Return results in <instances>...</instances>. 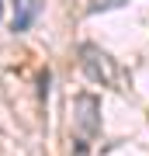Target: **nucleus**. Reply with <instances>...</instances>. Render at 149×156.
<instances>
[{
	"label": "nucleus",
	"mask_w": 149,
	"mask_h": 156,
	"mask_svg": "<svg viewBox=\"0 0 149 156\" xmlns=\"http://www.w3.org/2000/svg\"><path fill=\"white\" fill-rule=\"evenodd\" d=\"M80 66H83V73H87L94 83H101V87H118V83H122L118 62L111 59L101 45H94V42H83V45H80Z\"/></svg>",
	"instance_id": "obj_2"
},
{
	"label": "nucleus",
	"mask_w": 149,
	"mask_h": 156,
	"mask_svg": "<svg viewBox=\"0 0 149 156\" xmlns=\"http://www.w3.org/2000/svg\"><path fill=\"white\" fill-rule=\"evenodd\" d=\"M38 17V0H14V31H28Z\"/></svg>",
	"instance_id": "obj_3"
},
{
	"label": "nucleus",
	"mask_w": 149,
	"mask_h": 156,
	"mask_svg": "<svg viewBox=\"0 0 149 156\" xmlns=\"http://www.w3.org/2000/svg\"><path fill=\"white\" fill-rule=\"evenodd\" d=\"M73 156H87L90 142L101 132V101L94 94H76L73 97Z\"/></svg>",
	"instance_id": "obj_1"
},
{
	"label": "nucleus",
	"mask_w": 149,
	"mask_h": 156,
	"mask_svg": "<svg viewBox=\"0 0 149 156\" xmlns=\"http://www.w3.org/2000/svg\"><path fill=\"white\" fill-rule=\"evenodd\" d=\"M118 4H125V0H90V14H97V11H111V7H118Z\"/></svg>",
	"instance_id": "obj_4"
}]
</instances>
